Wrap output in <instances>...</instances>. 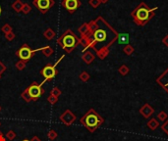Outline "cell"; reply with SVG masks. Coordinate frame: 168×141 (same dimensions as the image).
I'll return each instance as SVG.
<instances>
[{
	"mask_svg": "<svg viewBox=\"0 0 168 141\" xmlns=\"http://www.w3.org/2000/svg\"><path fill=\"white\" fill-rule=\"evenodd\" d=\"M60 121L65 124L66 126H71L75 121H76V116H75L71 110H66L64 113L60 116Z\"/></svg>",
	"mask_w": 168,
	"mask_h": 141,
	"instance_id": "obj_10",
	"label": "cell"
},
{
	"mask_svg": "<svg viewBox=\"0 0 168 141\" xmlns=\"http://www.w3.org/2000/svg\"><path fill=\"white\" fill-rule=\"evenodd\" d=\"M155 10H157V7H154L153 9H152L145 2H141L132 11L131 16L136 25L140 27H144L155 16Z\"/></svg>",
	"mask_w": 168,
	"mask_h": 141,
	"instance_id": "obj_2",
	"label": "cell"
},
{
	"mask_svg": "<svg viewBox=\"0 0 168 141\" xmlns=\"http://www.w3.org/2000/svg\"><path fill=\"white\" fill-rule=\"evenodd\" d=\"M98 28L94 32H87L86 37L87 41V48H91L96 52L99 59L103 60L109 54V47L114 43L118 37V32L109 25L101 16L98 18Z\"/></svg>",
	"mask_w": 168,
	"mask_h": 141,
	"instance_id": "obj_1",
	"label": "cell"
},
{
	"mask_svg": "<svg viewBox=\"0 0 168 141\" xmlns=\"http://www.w3.org/2000/svg\"><path fill=\"white\" fill-rule=\"evenodd\" d=\"M47 102H49L51 105L56 104V103L58 102V97H56V96H54V95L50 94L49 96L47 97Z\"/></svg>",
	"mask_w": 168,
	"mask_h": 141,
	"instance_id": "obj_24",
	"label": "cell"
},
{
	"mask_svg": "<svg viewBox=\"0 0 168 141\" xmlns=\"http://www.w3.org/2000/svg\"><path fill=\"white\" fill-rule=\"evenodd\" d=\"M36 51L33 50V49L29 46L27 43L23 44L21 48L19 49L18 51H16V55L20 58V60H23L25 62H28L29 60H31L32 58L35 55Z\"/></svg>",
	"mask_w": 168,
	"mask_h": 141,
	"instance_id": "obj_5",
	"label": "cell"
},
{
	"mask_svg": "<svg viewBox=\"0 0 168 141\" xmlns=\"http://www.w3.org/2000/svg\"><path fill=\"white\" fill-rule=\"evenodd\" d=\"M63 58H64V55H62V56H61V57L59 58V59H58V60H57V62H56V64H55V65H53V66H54V67H55V68H56V66H57L58 64H59V63H60V61H61V60L63 59Z\"/></svg>",
	"mask_w": 168,
	"mask_h": 141,
	"instance_id": "obj_33",
	"label": "cell"
},
{
	"mask_svg": "<svg viewBox=\"0 0 168 141\" xmlns=\"http://www.w3.org/2000/svg\"><path fill=\"white\" fill-rule=\"evenodd\" d=\"M128 72H129V69H128L127 67H126L125 65H123L122 67H120V69H119V73H120L121 74H123V76H125V74H127Z\"/></svg>",
	"mask_w": 168,
	"mask_h": 141,
	"instance_id": "obj_30",
	"label": "cell"
},
{
	"mask_svg": "<svg viewBox=\"0 0 168 141\" xmlns=\"http://www.w3.org/2000/svg\"><path fill=\"white\" fill-rule=\"evenodd\" d=\"M0 141H6V138L3 135H0Z\"/></svg>",
	"mask_w": 168,
	"mask_h": 141,
	"instance_id": "obj_35",
	"label": "cell"
},
{
	"mask_svg": "<svg viewBox=\"0 0 168 141\" xmlns=\"http://www.w3.org/2000/svg\"><path fill=\"white\" fill-rule=\"evenodd\" d=\"M124 52H125L126 55H131V54L134 52L133 46H131V45H127V46L124 48Z\"/></svg>",
	"mask_w": 168,
	"mask_h": 141,
	"instance_id": "obj_28",
	"label": "cell"
},
{
	"mask_svg": "<svg viewBox=\"0 0 168 141\" xmlns=\"http://www.w3.org/2000/svg\"><path fill=\"white\" fill-rule=\"evenodd\" d=\"M79 37L74 32L68 28L64 31V34L57 39V43L60 45V47L67 53H71L75 48L79 45Z\"/></svg>",
	"mask_w": 168,
	"mask_h": 141,
	"instance_id": "obj_3",
	"label": "cell"
},
{
	"mask_svg": "<svg viewBox=\"0 0 168 141\" xmlns=\"http://www.w3.org/2000/svg\"><path fill=\"white\" fill-rule=\"evenodd\" d=\"M80 123L85 127H87L91 132H94L96 128H98L102 124L103 119L94 109H91L80 120Z\"/></svg>",
	"mask_w": 168,
	"mask_h": 141,
	"instance_id": "obj_4",
	"label": "cell"
},
{
	"mask_svg": "<svg viewBox=\"0 0 168 141\" xmlns=\"http://www.w3.org/2000/svg\"><path fill=\"white\" fill-rule=\"evenodd\" d=\"M57 136H58L57 132L55 130H50L48 131V133H47V137H48L49 140H55L57 138Z\"/></svg>",
	"mask_w": 168,
	"mask_h": 141,
	"instance_id": "obj_20",
	"label": "cell"
},
{
	"mask_svg": "<svg viewBox=\"0 0 168 141\" xmlns=\"http://www.w3.org/2000/svg\"><path fill=\"white\" fill-rule=\"evenodd\" d=\"M32 10V7L30 4L28 3H24V6H23V9H22V12L24 14H29Z\"/></svg>",
	"mask_w": 168,
	"mask_h": 141,
	"instance_id": "obj_25",
	"label": "cell"
},
{
	"mask_svg": "<svg viewBox=\"0 0 168 141\" xmlns=\"http://www.w3.org/2000/svg\"><path fill=\"white\" fill-rule=\"evenodd\" d=\"M6 70V66L4 65L1 61H0V74H2Z\"/></svg>",
	"mask_w": 168,
	"mask_h": 141,
	"instance_id": "obj_31",
	"label": "cell"
},
{
	"mask_svg": "<svg viewBox=\"0 0 168 141\" xmlns=\"http://www.w3.org/2000/svg\"><path fill=\"white\" fill-rule=\"evenodd\" d=\"M29 94L32 97L33 101H36L41 95L44 93V89L43 88V85L39 84L36 81L32 82V84L27 88Z\"/></svg>",
	"mask_w": 168,
	"mask_h": 141,
	"instance_id": "obj_6",
	"label": "cell"
},
{
	"mask_svg": "<svg viewBox=\"0 0 168 141\" xmlns=\"http://www.w3.org/2000/svg\"><path fill=\"white\" fill-rule=\"evenodd\" d=\"M15 66H16V69L18 70H23L25 68H26L27 62H25V61H23V60H20V61L17 62Z\"/></svg>",
	"mask_w": 168,
	"mask_h": 141,
	"instance_id": "obj_19",
	"label": "cell"
},
{
	"mask_svg": "<svg viewBox=\"0 0 168 141\" xmlns=\"http://www.w3.org/2000/svg\"><path fill=\"white\" fill-rule=\"evenodd\" d=\"M33 3L37 8V10H39L40 13L45 14L55 4V1L54 0H33Z\"/></svg>",
	"mask_w": 168,
	"mask_h": 141,
	"instance_id": "obj_8",
	"label": "cell"
},
{
	"mask_svg": "<svg viewBox=\"0 0 168 141\" xmlns=\"http://www.w3.org/2000/svg\"><path fill=\"white\" fill-rule=\"evenodd\" d=\"M2 110V108H1V106H0V111H1Z\"/></svg>",
	"mask_w": 168,
	"mask_h": 141,
	"instance_id": "obj_40",
	"label": "cell"
},
{
	"mask_svg": "<svg viewBox=\"0 0 168 141\" xmlns=\"http://www.w3.org/2000/svg\"><path fill=\"white\" fill-rule=\"evenodd\" d=\"M82 59L87 65H90L91 63L94 62V55L91 51H86V52H84V55L82 56Z\"/></svg>",
	"mask_w": 168,
	"mask_h": 141,
	"instance_id": "obj_12",
	"label": "cell"
},
{
	"mask_svg": "<svg viewBox=\"0 0 168 141\" xmlns=\"http://www.w3.org/2000/svg\"><path fill=\"white\" fill-rule=\"evenodd\" d=\"M22 141H31V140H28V139H24V140H22Z\"/></svg>",
	"mask_w": 168,
	"mask_h": 141,
	"instance_id": "obj_38",
	"label": "cell"
},
{
	"mask_svg": "<svg viewBox=\"0 0 168 141\" xmlns=\"http://www.w3.org/2000/svg\"><path fill=\"white\" fill-rule=\"evenodd\" d=\"M40 74H41V76L44 77V80L40 84L43 85L46 81L52 80L53 78L56 77V74H58V70L53 65H46L45 67L40 70Z\"/></svg>",
	"mask_w": 168,
	"mask_h": 141,
	"instance_id": "obj_7",
	"label": "cell"
},
{
	"mask_svg": "<svg viewBox=\"0 0 168 141\" xmlns=\"http://www.w3.org/2000/svg\"><path fill=\"white\" fill-rule=\"evenodd\" d=\"M1 31H3L4 34H8V32H10V31H13V28H12V27L10 26V25H8V24H5L4 26L1 28Z\"/></svg>",
	"mask_w": 168,
	"mask_h": 141,
	"instance_id": "obj_23",
	"label": "cell"
},
{
	"mask_svg": "<svg viewBox=\"0 0 168 141\" xmlns=\"http://www.w3.org/2000/svg\"><path fill=\"white\" fill-rule=\"evenodd\" d=\"M61 5L64 7L69 13L73 14L78 8L81 7L82 2H81V0H62Z\"/></svg>",
	"mask_w": 168,
	"mask_h": 141,
	"instance_id": "obj_9",
	"label": "cell"
},
{
	"mask_svg": "<svg viewBox=\"0 0 168 141\" xmlns=\"http://www.w3.org/2000/svg\"><path fill=\"white\" fill-rule=\"evenodd\" d=\"M100 2H101L102 4H105V3H107L108 2V0H99Z\"/></svg>",
	"mask_w": 168,
	"mask_h": 141,
	"instance_id": "obj_36",
	"label": "cell"
},
{
	"mask_svg": "<svg viewBox=\"0 0 168 141\" xmlns=\"http://www.w3.org/2000/svg\"><path fill=\"white\" fill-rule=\"evenodd\" d=\"M79 77H80V80H81L82 81H84V82H87V80H90V74H87V72H83V73L80 74Z\"/></svg>",
	"mask_w": 168,
	"mask_h": 141,
	"instance_id": "obj_21",
	"label": "cell"
},
{
	"mask_svg": "<svg viewBox=\"0 0 168 141\" xmlns=\"http://www.w3.org/2000/svg\"><path fill=\"white\" fill-rule=\"evenodd\" d=\"M23 6H24V3L21 1V0H16V1L12 4V8H13V10L17 13H20V12H22V9H23Z\"/></svg>",
	"mask_w": 168,
	"mask_h": 141,
	"instance_id": "obj_15",
	"label": "cell"
},
{
	"mask_svg": "<svg viewBox=\"0 0 168 141\" xmlns=\"http://www.w3.org/2000/svg\"><path fill=\"white\" fill-rule=\"evenodd\" d=\"M117 39H118V42L120 44H128L130 40V35L128 34H119Z\"/></svg>",
	"mask_w": 168,
	"mask_h": 141,
	"instance_id": "obj_14",
	"label": "cell"
},
{
	"mask_svg": "<svg viewBox=\"0 0 168 141\" xmlns=\"http://www.w3.org/2000/svg\"><path fill=\"white\" fill-rule=\"evenodd\" d=\"M5 138L8 140H14L16 138V132L14 130H9L5 134Z\"/></svg>",
	"mask_w": 168,
	"mask_h": 141,
	"instance_id": "obj_22",
	"label": "cell"
},
{
	"mask_svg": "<svg viewBox=\"0 0 168 141\" xmlns=\"http://www.w3.org/2000/svg\"><path fill=\"white\" fill-rule=\"evenodd\" d=\"M43 36L47 40H51L54 38V36H55V31H54L52 28H49L47 30H45V31L43 32Z\"/></svg>",
	"mask_w": 168,
	"mask_h": 141,
	"instance_id": "obj_16",
	"label": "cell"
},
{
	"mask_svg": "<svg viewBox=\"0 0 168 141\" xmlns=\"http://www.w3.org/2000/svg\"><path fill=\"white\" fill-rule=\"evenodd\" d=\"M31 141H41V139L39 137H37V136H33Z\"/></svg>",
	"mask_w": 168,
	"mask_h": 141,
	"instance_id": "obj_34",
	"label": "cell"
},
{
	"mask_svg": "<svg viewBox=\"0 0 168 141\" xmlns=\"http://www.w3.org/2000/svg\"><path fill=\"white\" fill-rule=\"evenodd\" d=\"M1 13H2V8L0 7V14H1Z\"/></svg>",
	"mask_w": 168,
	"mask_h": 141,
	"instance_id": "obj_37",
	"label": "cell"
},
{
	"mask_svg": "<svg viewBox=\"0 0 168 141\" xmlns=\"http://www.w3.org/2000/svg\"><path fill=\"white\" fill-rule=\"evenodd\" d=\"M36 52V51H41L43 52V54L44 56L46 57H49V56H51L52 54H53V49L49 46V45H47V46H44V47H41V48H37L35 50Z\"/></svg>",
	"mask_w": 168,
	"mask_h": 141,
	"instance_id": "obj_13",
	"label": "cell"
},
{
	"mask_svg": "<svg viewBox=\"0 0 168 141\" xmlns=\"http://www.w3.org/2000/svg\"><path fill=\"white\" fill-rule=\"evenodd\" d=\"M15 34L13 31H10V32H8V34H5V39L8 40V41H12V40H14L15 38Z\"/></svg>",
	"mask_w": 168,
	"mask_h": 141,
	"instance_id": "obj_29",
	"label": "cell"
},
{
	"mask_svg": "<svg viewBox=\"0 0 168 141\" xmlns=\"http://www.w3.org/2000/svg\"><path fill=\"white\" fill-rule=\"evenodd\" d=\"M0 135H3V133H2V132H1V131H0Z\"/></svg>",
	"mask_w": 168,
	"mask_h": 141,
	"instance_id": "obj_39",
	"label": "cell"
},
{
	"mask_svg": "<svg viewBox=\"0 0 168 141\" xmlns=\"http://www.w3.org/2000/svg\"><path fill=\"white\" fill-rule=\"evenodd\" d=\"M0 126H1V123H0Z\"/></svg>",
	"mask_w": 168,
	"mask_h": 141,
	"instance_id": "obj_42",
	"label": "cell"
},
{
	"mask_svg": "<svg viewBox=\"0 0 168 141\" xmlns=\"http://www.w3.org/2000/svg\"><path fill=\"white\" fill-rule=\"evenodd\" d=\"M50 94L54 95V96H56V97H59L61 95V90L58 87H53L51 89V91H50Z\"/></svg>",
	"mask_w": 168,
	"mask_h": 141,
	"instance_id": "obj_26",
	"label": "cell"
},
{
	"mask_svg": "<svg viewBox=\"0 0 168 141\" xmlns=\"http://www.w3.org/2000/svg\"><path fill=\"white\" fill-rule=\"evenodd\" d=\"M162 42L164 43V44L166 45V46H168V35H166V36L164 37V38L162 39Z\"/></svg>",
	"mask_w": 168,
	"mask_h": 141,
	"instance_id": "obj_32",
	"label": "cell"
},
{
	"mask_svg": "<svg viewBox=\"0 0 168 141\" xmlns=\"http://www.w3.org/2000/svg\"><path fill=\"white\" fill-rule=\"evenodd\" d=\"M157 84L168 92V69L157 78Z\"/></svg>",
	"mask_w": 168,
	"mask_h": 141,
	"instance_id": "obj_11",
	"label": "cell"
},
{
	"mask_svg": "<svg viewBox=\"0 0 168 141\" xmlns=\"http://www.w3.org/2000/svg\"><path fill=\"white\" fill-rule=\"evenodd\" d=\"M0 80H1V74H0Z\"/></svg>",
	"mask_w": 168,
	"mask_h": 141,
	"instance_id": "obj_41",
	"label": "cell"
},
{
	"mask_svg": "<svg viewBox=\"0 0 168 141\" xmlns=\"http://www.w3.org/2000/svg\"><path fill=\"white\" fill-rule=\"evenodd\" d=\"M89 31H90L89 23H85V24H83L82 26L79 28V32H80V34H81V36L86 35Z\"/></svg>",
	"mask_w": 168,
	"mask_h": 141,
	"instance_id": "obj_17",
	"label": "cell"
},
{
	"mask_svg": "<svg viewBox=\"0 0 168 141\" xmlns=\"http://www.w3.org/2000/svg\"><path fill=\"white\" fill-rule=\"evenodd\" d=\"M89 3H90V5L92 8H94V9H95V8H98L100 4H101V2H100L99 0H90Z\"/></svg>",
	"mask_w": 168,
	"mask_h": 141,
	"instance_id": "obj_27",
	"label": "cell"
},
{
	"mask_svg": "<svg viewBox=\"0 0 168 141\" xmlns=\"http://www.w3.org/2000/svg\"><path fill=\"white\" fill-rule=\"evenodd\" d=\"M21 97H22L23 100H24L25 102H27V103H30V102L33 101V99H32V97L30 96V94H29L27 88L25 89V90L23 91V92H22V94H21Z\"/></svg>",
	"mask_w": 168,
	"mask_h": 141,
	"instance_id": "obj_18",
	"label": "cell"
}]
</instances>
